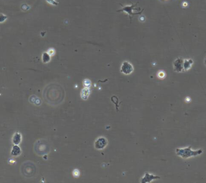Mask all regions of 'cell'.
I'll return each instance as SVG.
<instances>
[{
	"instance_id": "ba28073f",
	"label": "cell",
	"mask_w": 206,
	"mask_h": 183,
	"mask_svg": "<svg viewBox=\"0 0 206 183\" xmlns=\"http://www.w3.org/2000/svg\"><path fill=\"white\" fill-rule=\"evenodd\" d=\"M12 142L13 145H19L22 142V134L19 132H16L12 137Z\"/></svg>"
},
{
	"instance_id": "9c48e42d",
	"label": "cell",
	"mask_w": 206,
	"mask_h": 183,
	"mask_svg": "<svg viewBox=\"0 0 206 183\" xmlns=\"http://www.w3.org/2000/svg\"><path fill=\"white\" fill-rule=\"evenodd\" d=\"M21 149L19 145H14L12 148L10 154L13 157H18L21 154Z\"/></svg>"
},
{
	"instance_id": "6da1fadb",
	"label": "cell",
	"mask_w": 206,
	"mask_h": 183,
	"mask_svg": "<svg viewBox=\"0 0 206 183\" xmlns=\"http://www.w3.org/2000/svg\"><path fill=\"white\" fill-rule=\"evenodd\" d=\"M202 152L203 151L201 149L197 151H193L191 149L190 146L183 148H176L175 149L176 154L184 159L201 155L202 153Z\"/></svg>"
},
{
	"instance_id": "8fae6325",
	"label": "cell",
	"mask_w": 206,
	"mask_h": 183,
	"mask_svg": "<svg viewBox=\"0 0 206 183\" xmlns=\"http://www.w3.org/2000/svg\"><path fill=\"white\" fill-rule=\"evenodd\" d=\"M51 60V55L48 53V52L43 53L42 55V61L44 63H48Z\"/></svg>"
},
{
	"instance_id": "8992f818",
	"label": "cell",
	"mask_w": 206,
	"mask_h": 183,
	"mask_svg": "<svg viewBox=\"0 0 206 183\" xmlns=\"http://www.w3.org/2000/svg\"><path fill=\"white\" fill-rule=\"evenodd\" d=\"M183 62L184 60L182 58H176L173 63V68L174 71L176 72H182L183 69Z\"/></svg>"
},
{
	"instance_id": "5bb4252c",
	"label": "cell",
	"mask_w": 206,
	"mask_h": 183,
	"mask_svg": "<svg viewBox=\"0 0 206 183\" xmlns=\"http://www.w3.org/2000/svg\"><path fill=\"white\" fill-rule=\"evenodd\" d=\"M48 53L51 55H54V53H55V51L54 49H50L48 51Z\"/></svg>"
},
{
	"instance_id": "52a82bcc",
	"label": "cell",
	"mask_w": 206,
	"mask_h": 183,
	"mask_svg": "<svg viewBox=\"0 0 206 183\" xmlns=\"http://www.w3.org/2000/svg\"><path fill=\"white\" fill-rule=\"evenodd\" d=\"M160 177L154 175L153 174H151L148 172H146L144 175V176L142 178L140 182L142 183H145V182H150L153 181V180L160 179Z\"/></svg>"
},
{
	"instance_id": "9a60e30c",
	"label": "cell",
	"mask_w": 206,
	"mask_h": 183,
	"mask_svg": "<svg viewBox=\"0 0 206 183\" xmlns=\"http://www.w3.org/2000/svg\"><path fill=\"white\" fill-rule=\"evenodd\" d=\"M204 63H205V65H206V57H205V60H204Z\"/></svg>"
},
{
	"instance_id": "4fadbf2b",
	"label": "cell",
	"mask_w": 206,
	"mask_h": 183,
	"mask_svg": "<svg viewBox=\"0 0 206 183\" xmlns=\"http://www.w3.org/2000/svg\"><path fill=\"white\" fill-rule=\"evenodd\" d=\"M46 1L50 4L53 6H57L58 4V3L55 0H46Z\"/></svg>"
},
{
	"instance_id": "3957f363",
	"label": "cell",
	"mask_w": 206,
	"mask_h": 183,
	"mask_svg": "<svg viewBox=\"0 0 206 183\" xmlns=\"http://www.w3.org/2000/svg\"><path fill=\"white\" fill-rule=\"evenodd\" d=\"M136 6V4H131L130 6H122V9H121L120 10H117V12H125L126 13H127L129 17H130V22H131V19L132 17L136 14H141L142 13V12L144 11V9H143L141 12H138V13H134L133 11L135 10V7Z\"/></svg>"
},
{
	"instance_id": "277c9868",
	"label": "cell",
	"mask_w": 206,
	"mask_h": 183,
	"mask_svg": "<svg viewBox=\"0 0 206 183\" xmlns=\"http://www.w3.org/2000/svg\"><path fill=\"white\" fill-rule=\"evenodd\" d=\"M108 145L107 140L104 137H99L94 142V146L98 150L104 149Z\"/></svg>"
},
{
	"instance_id": "2e32d148",
	"label": "cell",
	"mask_w": 206,
	"mask_h": 183,
	"mask_svg": "<svg viewBox=\"0 0 206 183\" xmlns=\"http://www.w3.org/2000/svg\"><path fill=\"white\" fill-rule=\"evenodd\" d=\"M184 4V6H187V3H184V4Z\"/></svg>"
},
{
	"instance_id": "7a4b0ae2",
	"label": "cell",
	"mask_w": 206,
	"mask_h": 183,
	"mask_svg": "<svg viewBox=\"0 0 206 183\" xmlns=\"http://www.w3.org/2000/svg\"><path fill=\"white\" fill-rule=\"evenodd\" d=\"M35 150L38 155L42 156L48 153L50 151V146L47 141L44 140H39L35 143Z\"/></svg>"
},
{
	"instance_id": "5b68a950",
	"label": "cell",
	"mask_w": 206,
	"mask_h": 183,
	"mask_svg": "<svg viewBox=\"0 0 206 183\" xmlns=\"http://www.w3.org/2000/svg\"><path fill=\"white\" fill-rule=\"evenodd\" d=\"M120 71L125 75H130L133 72L134 68L131 63L127 61H124L121 66Z\"/></svg>"
},
{
	"instance_id": "7c38bea8",
	"label": "cell",
	"mask_w": 206,
	"mask_h": 183,
	"mask_svg": "<svg viewBox=\"0 0 206 183\" xmlns=\"http://www.w3.org/2000/svg\"><path fill=\"white\" fill-rule=\"evenodd\" d=\"M7 19V17L6 16L5 14L0 13V23L4 22Z\"/></svg>"
},
{
	"instance_id": "30bf717a",
	"label": "cell",
	"mask_w": 206,
	"mask_h": 183,
	"mask_svg": "<svg viewBox=\"0 0 206 183\" xmlns=\"http://www.w3.org/2000/svg\"><path fill=\"white\" fill-rule=\"evenodd\" d=\"M193 60L192 59H185L183 62V69L185 71L190 69L191 66L193 65Z\"/></svg>"
}]
</instances>
